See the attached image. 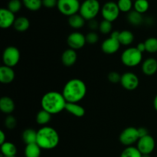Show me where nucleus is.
<instances>
[{
    "label": "nucleus",
    "instance_id": "f257e3e1",
    "mask_svg": "<svg viewBox=\"0 0 157 157\" xmlns=\"http://www.w3.org/2000/svg\"><path fill=\"white\" fill-rule=\"evenodd\" d=\"M87 94L85 83L78 78H73L64 86L62 94L67 103H78L84 99Z\"/></svg>",
    "mask_w": 157,
    "mask_h": 157
},
{
    "label": "nucleus",
    "instance_id": "f03ea898",
    "mask_svg": "<svg viewBox=\"0 0 157 157\" xmlns=\"http://www.w3.org/2000/svg\"><path fill=\"white\" fill-rule=\"evenodd\" d=\"M67 101L62 93L58 91H49L43 95L41 101V108L51 114H57L65 110Z\"/></svg>",
    "mask_w": 157,
    "mask_h": 157
},
{
    "label": "nucleus",
    "instance_id": "7ed1b4c3",
    "mask_svg": "<svg viewBox=\"0 0 157 157\" xmlns=\"http://www.w3.org/2000/svg\"><path fill=\"white\" fill-rule=\"evenodd\" d=\"M36 144L43 150H52L59 144V135L55 128L44 126L37 131Z\"/></svg>",
    "mask_w": 157,
    "mask_h": 157
},
{
    "label": "nucleus",
    "instance_id": "20e7f679",
    "mask_svg": "<svg viewBox=\"0 0 157 157\" xmlns=\"http://www.w3.org/2000/svg\"><path fill=\"white\" fill-rule=\"evenodd\" d=\"M101 10V6L98 0H84L81 4L79 14L86 21H90L95 19Z\"/></svg>",
    "mask_w": 157,
    "mask_h": 157
},
{
    "label": "nucleus",
    "instance_id": "39448f33",
    "mask_svg": "<svg viewBox=\"0 0 157 157\" xmlns=\"http://www.w3.org/2000/svg\"><path fill=\"white\" fill-rule=\"evenodd\" d=\"M143 60V53L136 48L131 47L124 51L121 55V61L127 67H136Z\"/></svg>",
    "mask_w": 157,
    "mask_h": 157
},
{
    "label": "nucleus",
    "instance_id": "423d86ee",
    "mask_svg": "<svg viewBox=\"0 0 157 157\" xmlns=\"http://www.w3.org/2000/svg\"><path fill=\"white\" fill-rule=\"evenodd\" d=\"M57 8L62 15L70 17L79 12L81 3L79 0H58Z\"/></svg>",
    "mask_w": 157,
    "mask_h": 157
},
{
    "label": "nucleus",
    "instance_id": "0eeeda50",
    "mask_svg": "<svg viewBox=\"0 0 157 157\" xmlns=\"http://www.w3.org/2000/svg\"><path fill=\"white\" fill-rule=\"evenodd\" d=\"M101 13L104 20L113 22L118 18L121 11L117 3L113 1H109L104 3V6L101 7Z\"/></svg>",
    "mask_w": 157,
    "mask_h": 157
},
{
    "label": "nucleus",
    "instance_id": "6e6552de",
    "mask_svg": "<svg viewBox=\"0 0 157 157\" xmlns=\"http://www.w3.org/2000/svg\"><path fill=\"white\" fill-rule=\"evenodd\" d=\"M20 60V52L16 47L9 46L4 50L2 54V61L4 65L13 67L17 65Z\"/></svg>",
    "mask_w": 157,
    "mask_h": 157
},
{
    "label": "nucleus",
    "instance_id": "1a4fd4ad",
    "mask_svg": "<svg viewBox=\"0 0 157 157\" xmlns=\"http://www.w3.org/2000/svg\"><path fill=\"white\" fill-rule=\"evenodd\" d=\"M140 139L138 129L133 127H129L124 129L120 134V142L124 146L130 147L135 143H137Z\"/></svg>",
    "mask_w": 157,
    "mask_h": 157
},
{
    "label": "nucleus",
    "instance_id": "9d476101",
    "mask_svg": "<svg viewBox=\"0 0 157 157\" xmlns=\"http://www.w3.org/2000/svg\"><path fill=\"white\" fill-rule=\"evenodd\" d=\"M156 147L154 138L150 135L140 138L137 142L136 148L142 153V155H150L153 153Z\"/></svg>",
    "mask_w": 157,
    "mask_h": 157
},
{
    "label": "nucleus",
    "instance_id": "9b49d317",
    "mask_svg": "<svg viewBox=\"0 0 157 157\" xmlns=\"http://www.w3.org/2000/svg\"><path fill=\"white\" fill-rule=\"evenodd\" d=\"M67 43L70 48L76 51L82 48L85 45L87 41H86L85 35H83L81 32H75L68 35L67 38Z\"/></svg>",
    "mask_w": 157,
    "mask_h": 157
},
{
    "label": "nucleus",
    "instance_id": "f8f14e48",
    "mask_svg": "<svg viewBox=\"0 0 157 157\" xmlns=\"http://www.w3.org/2000/svg\"><path fill=\"white\" fill-rule=\"evenodd\" d=\"M121 84L127 90H133L139 86L140 81L137 75L133 72H125L121 75Z\"/></svg>",
    "mask_w": 157,
    "mask_h": 157
},
{
    "label": "nucleus",
    "instance_id": "ddd939ff",
    "mask_svg": "<svg viewBox=\"0 0 157 157\" xmlns=\"http://www.w3.org/2000/svg\"><path fill=\"white\" fill-rule=\"evenodd\" d=\"M121 45L118 38L110 36L103 41L101 44V50L107 55H113L119 51Z\"/></svg>",
    "mask_w": 157,
    "mask_h": 157
},
{
    "label": "nucleus",
    "instance_id": "4468645a",
    "mask_svg": "<svg viewBox=\"0 0 157 157\" xmlns=\"http://www.w3.org/2000/svg\"><path fill=\"white\" fill-rule=\"evenodd\" d=\"M15 19L16 18L15 14L10 10L5 8L0 9V27L2 29H9L11 26L14 25Z\"/></svg>",
    "mask_w": 157,
    "mask_h": 157
},
{
    "label": "nucleus",
    "instance_id": "2eb2a0df",
    "mask_svg": "<svg viewBox=\"0 0 157 157\" xmlns=\"http://www.w3.org/2000/svg\"><path fill=\"white\" fill-rule=\"evenodd\" d=\"M143 73L147 76H152L157 72V60L154 58H147L142 64Z\"/></svg>",
    "mask_w": 157,
    "mask_h": 157
},
{
    "label": "nucleus",
    "instance_id": "dca6fc26",
    "mask_svg": "<svg viewBox=\"0 0 157 157\" xmlns=\"http://www.w3.org/2000/svg\"><path fill=\"white\" fill-rule=\"evenodd\" d=\"M15 79V71L13 68L2 65L0 67V82L2 84H10Z\"/></svg>",
    "mask_w": 157,
    "mask_h": 157
},
{
    "label": "nucleus",
    "instance_id": "f3484780",
    "mask_svg": "<svg viewBox=\"0 0 157 157\" xmlns=\"http://www.w3.org/2000/svg\"><path fill=\"white\" fill-rule=\"evenodd\" d=\"M78 59V55L75 50L68 48L64 51L61 55V61L66 67H71L76 63Z\"/></svg>",
    "mask_w": 157,
    "mask_h": 157
},
{
    "label": "nucleus",
    "instance_id": "a211bd4d",
    "mask_svg": "<svg viewBox=\"0 0 157 157\" xmlns=\"http://www.w3.org/2000/svg\"><path fill=\"white\" fill-rule=\"evenodd\" d=\"M15 103L9 97H2L0 99V110L6 114H11L15 110Z\"/></svg>",
    "mask_w": 157,
    "mask_h": 157
},
{
    "label": "nucleus",
    "instance_id": "6ab92c4d",
    "mask_svg": "<svg viewBox=\"0 0 157 157\" xmlns=\"http://www.w3.org/2000/svg\"><path fill=\"white\" fill-rule=\"evenodd\" d=\"M65 110L77 117H82L85 114V109L78 103H67Z\"/></svg>",
    "mask_w": 157,
    "mask_h": 157
},
{
    "label": "nucleus",
    "instance_id": "aec40b11",
    "mask_svg": "<svg viewBox=\"0 0 157 157\" xmlns=\"http://www.w3.org/2000/svg\"><path fill=\"white\" fill-rule=\"evenodd\" d=\"M14 29L18 32H24L30 27V21L26 17L20 16L16 18L13 25Z\"/></svg>",
    "mask_w": 157,
    "mask_h": 157
},
{
    "label": "nucleus",
    "instance_id": "412c9836",
    "mask_svg": "<svg viewBox=\"0 0 157 157\" xmlns=\"http://www.w3.org/2000/svg\"><path fill=\"white\" fill-rule=\"evenodd\" d=\"M118 40L121 45L128 46L134 41V35L130 31L124 30L122 32H120Z\"/></svg>",
    "mask_w": 157,
    "mask_h": 157
},
{
    "label": "nucleus",
    "instance_id": "4be33fe9",
    "mask_svg": "<svg viewBox=\"0 0 157 157\" xmlns=\"http://www.w3.org/2000/svg\"><path fill=\"white\" fill-rule=\"evenodd\" d=\"M127 21L130 25L133 26H139L144 22V16L142 14L139 13L136 11L132 10L127 14Z\"/></svg>",
    "mask_w": 157,
    "mask_h": 157
},
{
    "label": "nucleus",
    "instance_id": "5701e85b",
    "mask_svg": "<svg viewBox=\"0 0 157 157\" xmlns=\"http://www.w3.org/2000/svg\"><path fill=\"white\" fill-rule=\"evenodd\" d=\"M86 20L80 14H75L68 17V24L75 29H80L84 27Z\"/></svg>",
    "mask_w": 157,
    "mask_h": 157
},
{
    "label": "nucleus",
    "instance_id": "b1692460",
    "mask_svg": "<svg viewBox=\"0 0 157 157\" xmlns=\"http://www.w3.org/2000/svg\"><path fill=\"white\" fill-rule=\"evenodd\" d=\"M22 140L26 145L32 144H36L37 141V132L33 129H26L24 130L21 135Z\"/></svg>",
    "mask_w": 157,
    "mask_h": 157
},
{
    "label": "nucleus",
    "instance_id": "393cba45",
    "mask_svg": "<svg viewBox=\"0 0 157 157\" xmlns=\"http://www.w3.org/2000/svg\"><path fill=\"white\" fill-rule=\"evenodd\" d=\"M1 152L3 156H15L17 153L16 147L11 142H5L1 144Z\"/></svg>",
    "mask_w": 157,
    "mask_h": 157
},
{
    "label": "nucleus",
    "instance_id": "a878e982",
    "mask_svg": "<svg viewBox=\"0 0 157 157\" xmlns=\"http://www.w3.org/2000/svg\"><path fill=\"white\" fill-rule=\"evenodd\" d=\"M41 147L37 144L26 145L25 149V157H40L41 156Z\"/></svg>",
    "mask_w": 157,
    "mask_h": 157
},
{
    "label": "nucleus",
    "instance_id": "bb28decb",
    "mask_svg": "<svg viewBox=\"0 0 157 157\" xmlns=\"http://www.w3.org/2000/svg\"><path fill=\"white\" fill-rule=\"evenodd\" d=\"M51 120H52V114L43 109L40 110L36 115V122L39 125H46L50 122Z\"/></svg>",
    "mask_w": 157,
    "mask_h": 157
},
{
    "label": "nucleus",
    "instance_id": "cd10ccee",
    "mask_svg": "<svg viewBox=\"0 0 157 157\" xmlns=\"http://www.w3.org/2000/svg\"><path fill=\"white\" fill-rule=\"evenodd\" d=\"M150 3L149 0H136L133 3V9L140 14H144L149 10Z\"/></svg>",
    "mask_w": 157,
    "mask_h": 157
},
{
    "label": "nucleus",
    "instance_id": "c85d7f7f",
    "mask_svg": "<svg viewBox=\"0 0 157 157\" xmlns=\"http://www.w3.org/2000/svg\"><path fill=\"white\" fill-rule=\"evenodd\" d=\"M22 3L26 9L32 12L39 10L43 6L42 0H22Z\"/></svg>",
    "mask_w": 157,
    "mask_h": 157
},
{
    "label": "nucleus",
    "instance_id": "c756f323",
    "mask_svg": "<svg viewBox=\"0 0 157 157\" xmlns=\"http://www.w3.org/2000/svg\"><path fill=\"white\" fill-rule=\"evenodd\" d=\"M120 157H142V153L135 147H127L121 153Z\"/></svg>",
    "mask_w": 157,
    "mask_h": 157
},
{
    "label": "nucleus",
    "instance_id": "7c9ffc66",
    "mask_svg": "<svg viewBox=\"0 0 157 157\" xmlns=\"http://www.w3.org/2000/svg\"><path fill=\"white\" fill-rule=\"evenodd\" d=\"M146 52L149 53H157V38L154 37L149 38L144 41Z\"/></svg>",
    "mask_w": 157,
    "mask_h": 157
},
{
    "label": "nucleus",
    "instance_id": "2f4dec72",
    "mask_svg": "<svg viewBox=\"0 0 157 157\" xmlns=\"http://www.w3.org/2000/svg\"><path fill=\"white\" fill-rule=\"evenodd\" d=\"M117 6L121 12L129 13L132 11V8L133 7V3L132 0H118Z\"/></svg>",
    "mask_w": 157,
    "mask_h": 157
},
{
    "label": "nucleus",
    "instance_id": "473e14b6",
    "mask_svg": "<svg viewBox=\"0 0 157 157\" xmlns=\"http://www.w3.org/2000/svg\"><path fill=\"white\" fill-rule=\"evenodd\" d=\"M22 2L20 0H10L8 3V9L14 14L19 12L22 6Z\"/></svg>",
    "mask_w": 157,
    "mask_h": 157
},
{
    "label": "nucleus",
    "instance_id": "72a5a7b5",
    "mask_svg": "<svg viewBox=\"0 0 157 157\" xmlns=\"http://www.w3.org/2000/svg\"><path fill=\"white\" fill-rule=\"evenodd\" d=\"M112 22L107 21V20H103L101 22H100L99 31L104 35H107L112 32Z\"/></svg>",
    "mask_w": 157,
    "mask_h": 157
},
{
    "label": "nucleus",
    "instance_id": "f704fd0d",
    "mask_svg": "<svg viewBox=\"0 0 157 157\" xmlns=\"http://www.w3.org/2000/svg\"><path fill=\"white\" fill-rule=\"evenodd\" d=\"M17 125V121L12 115L9 114L5 119V126L8 130H13Z\"/></svg>",
    "mask_w": 157,
    "mask_h": 157
},
{
    "label": "nucleus",
    "instance_id": "c9c22d12",
    "mask_svg": "<svg viewBox=\"0 0 157 157\" xmlns=\"http://www.w3.org/2000/svg\"><path fill=\"white\" fill-rule=\"evenodd\" d=\"M86 41L87 44H94L99 40V36L96 32H90L86 35Z\"/></svg>",
    "mask_w": 157,
    "mask_h": 157
},
{
    "label": "nucleus",
    "instance_id": "e433bc0d",
    "mask_svg": "<svg viewBox=\"0 0 157 157\" xmlns=\"http://www.w3.org/2000/svg\"><path fill=\"white\" fill-rule=\"evenodd\" d=\"M107 78H108V81L110 82L116 84V83L121 82V75L117 71H111L108 74Z\"/></svg>",
    "mask_w": 157,
    "mask_h": 157
},
{
    "label": "nucleus",
    "instance_id": "4c0bfd02",
    "mask_svg": "<svg viewBox=\"0 0 157 157\" xmlns=\"http://www.w3.org/2000/svg\"><path fill=\"white\" fill-rule=\"evenodd\" d=\"M42 5L47 9H52L57 6L58 0H42Z\"/></svg>",
    "mask_w": 157,
    "mask_h": 157
},
{
    "label": "nucleus",
    "instance_id": "58836bf2",
    "mask_svg": "<svg viewBox=\"0 0 157 157\" xmlns=\"http://www.w3.org/2000/svg\"><path fill=\"white\" fill-rule=\"evenodd\" d=\"M100 23L97 21V20L92 19L90 21H88V27L91 30V32H95L97 29H99Z\"/></svg>",
    "mask_w": 157,
    "mask_h": 157
},
{
    "label": "nucleus",
    "instance_id": "ea45409f",
    "mask_svg": "<svg viewBox=\"0 0 157 157\" xmlns=\"http://www.w3.org/2000/svg\"><path fill=\"white\" fill-rule=\"evenodd\" d=\"M138 133H139L140 138L144 137V136L149 135L148 130L147 128H145V127H140V128H138Z\"/></svg>",
    "mask_w": 157,
    "mask_h": 157
},
{
    "label": "nucleus",
    "instance_id": "a19ab883",
    "mask_svg": "<svg viewBox=\"0 0 157 157\" xmlns=\"http://www.w3.org/2000/svg\"><path fill=\"white\" fill-rule=\"evenodd\" d=\"M136 48L138 49V50L140 51V52H141V53L146 52V46H145V44H144V42L139 43V44H137V46H136Z\"/></svg>",
    "mask_w": 157,
    "mask_h": 157
},
{
    "label": "nucleus",
    "instance_id": "79ce46f5",
    "mask_svg": "<svg viewBox=\"0 0 157 157\" xmlns=\"http://www.w3.org/2000/svg\"><path fill=\"white\" fill-rule=\"evenodd\" d=\"M5 142H6V133L3 130H1L0 131V144H4Z\"/></svg>",
    "mask_w": 157,
    "mask_h": 157
},
{
    "label": "nucleus",
    "instance_id": "37998d69",
    "mask_svg": "<svg viewBox=\"0 0 157 157\" xmlns=\"http://www.w3.org/2000/svg\"><path fill=\"white\" fill-rule=\"evenodd\" d=\"M153 107H154L155 110L157 111V95L155 97L154 100H153Z\"/></svg>",
    "mask_w": 157,
    "mask_h": 157
},
{
    "label": "nucleus",
    "instance_id": "c03bdc74",
    "mask_svg": "<svg viewBox=\"0 0 157 157\" xmlns=\"http://www.w3.org/2000/svg\"><path fill=\"white\" fill-rule=\"evenodd\" d=\"M142 157H150V155H142Z\"/></svg>",
    "mask_w": 157,
    "mask_h": 157
},
{
    "label": "nucleus",
    "instance_id": "a18cd8bd",
    "mask_svg": "<svg viewBox=\"0 0 157 157\" xmlns=\"http://www.w3.org/2000/svg\"><path fill=\"white\" fill-rule=\"evenodd\" d=\"M2 157H16L15 156H2Z\"/></svg>",
    "mask_w": 157,
    "mask_h": 157
},
{
    "label": "nucleus",
    "instance_id": "49530a36",
    "mask_svg": "<svg viewBox=\"0 0 157 157\" xmlns=\"http://www.w3.org/2000/svg\"><path fill=\"white\" fill-rule=\"evenodd\" d=\"M1 157H2V156H1Z\"/></svg>",
    "mask_w": 157,
    "mask_h": 157
}]
</instances>
